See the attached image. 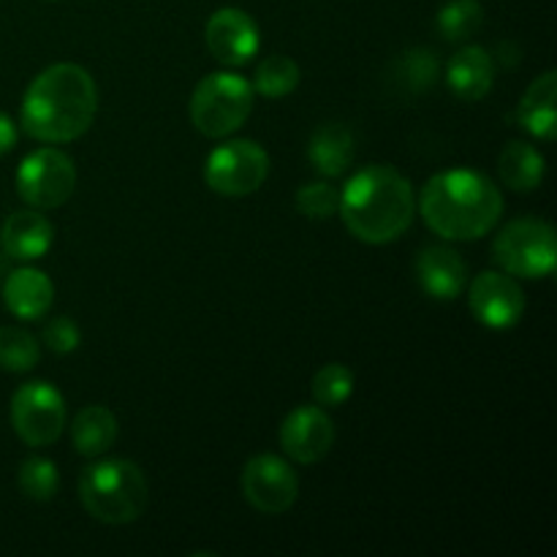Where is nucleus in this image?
<instances>
[{"label": "nucleus", "instance_id": "1", "mask_svg": "<svg viewBox=\"0 0 557 557\" xmlns=\"http://www.w3.org/2000/svg\"><path fill=\"white\" fill-rule=\"evenodd\" d=\"M98 112V87L76 63L44 69L22 98V128L44 145H65L90 131Z\"/></svg>", "mask_w": 557, "mask_h": 557}, {"label": "nucleus", "instance_id": "2", "mask_svg": "<svg viewBox=\"0 0 557 557\" xmlns=\"http://www.w3.org/2000/svg\"><path fill=\"white\" fill-rule=\"evenodd\" d=\"M417 210L438 237L471 243L487 237L504 215V196L476 169H446L433 174L419 194Z\"/></svg>", "mask_w": 557, "mask_h": 557}, {"label": "nucleus", "instance_id": "3", "mask_svg": "<svg viewBox=\"0 0 557 557\" xmlns=\"http://www.w3.org/2000/svg\"><path fill=\"white\" fill-rule=\"evenodd\" d=\"M341 218L348 232L368 245L400 239L417 215L411 180L386 163L362 166L341 190Z\"/></svg>", "mask_w": 557, "mask_h": 557}, {"label": "nucleus", "instance_id": "4", "mask_svg": "<svg viewBox=\"0 0 557 557\" xmlns=\"http://www.w3.org/2000/svg\"><path fill=\"white\" fill-rule=\"evenodd\" d=\"M147 479L136 462L98 457L79 473V500L103 525H131L147 509Z\"/></svg>", "mask_w": 557, "mask_h": 557}, {"label": "nucleus", "instance_id": "5", "mask_svg": "<svg viewBox=\"0 0 557 557\" xmlns=\"http://www.w3.org/2000/svg\"><path fill=\"white\" fill-rule=\"evenodd\" d=\"M253 112V85L234 71H215L190 96V123L207 139H226Z\"/></svg>", "mask_w": 557, "mask_h": 557}, {"label": "nucleus", "instance_id": "6", "mask_svg": "<svg viewBox=\"0 0 557 557\" xmlns=\"http://www.w3.org/2000/svg\"><path fill=\"white\" fill-rule=\"evenodd\" d=\"M495 264L511 277H547L557 264V239L553 223L542 218H517L506 223L493 243Z\"/></svg>", "mask_w": 557, "mask_h": 557}, {"label": "nucleus", "instance_id": "7", "mask_svg": "<svg viewBox=\"0 0 557 557\" xmlns=\"http://www.w3.org/2000/svg\"><path fill=\"white\" fill-rule=\"evenodd\" d=\"M270 174V156L259 141L232 139L218 145L205 161V183L215 194L243 199L256 194Z\"/></svg>", "mask_w": 557, "mask_h": 557}, {"label": "nucleus", "instance_id": "8", "mask_svg": "<svg viewBox=\"0 0 557 557\" xmlns=\"http://www.w3.org/2000/svg\"><path fill=\"white\" fill-rule=\"evenodd\" d=\"M76 188V166L69 152L41 147L22 158L16 169V194L33 210H58Z\"/></svg>", "mask_w": 557, "mask_h": 557}, {"label": "nucleus", "instance_id": "9", "mask_svg": "<svg viewBox=\"0 0 557 557\" xmlns=\"http://www.w3.org/2000/svg\"><path fill=\"white\" fill-rule=\"evenodd\" d=\"M11 428L27 446H49L65 430V400L49 381H27L11 397Z\"/></svg>", "mask_w": 557, "mask_h": 557}, {"label": "nucleus", "instance_id": "10", "mask_svg": "<svg viewBox=\"0 0 557 557\" xmlns=\"http://www.w3.org/2000/svg\"><path fill=\"white\" fill-rule=\"evenodd\" d=\"M468 288V308L487 330H511L525 315V292L504 270L479 272Z\"/></svg>", "mask_w": 557, "mask_h": 557}, {"label": "nucleus", "instance_id": "11", "mask_svg": "<svg viewBox=\"0 0 557 557\" xmlns=\"http://www.w3.org/2000/svg\"><path fill=\"white\" fill-rule=\"evenodd\" d=\"M243 495L261 515H283L299 498L297 471L277 455H256L243 468Z\"/></svg>", "mask_w": 557, "mask_h": 557}, {"label": "nucleus", "instance_id": "12", "mask_svg": "<svg viewBox=\"0 0 557 557\" xmlns=\"http://www.w3.org/2000/svg\"><path fill=\"white\" fill-rule=\"evenodd\" d=\"M205 41L218 63L226 69H239L256 58L261 47V33L248 11L226 5L207 20Z\"/></svg>", "mask_w": 557, "mask_h": 557}, {"label": "nucleus", "instance_id": "13", "mask_svg": "<svg viewBox=\"0 0 557 557\" xmlns=\"http://www.w3.org/2000/svg\"><path fill=\"white\" fill-rule=\"evenodd\" d=\"M281 446L288 460L313 466L335 446V422L321 406H297L281 424Z\"/></svg>", "mask_w": 557, "mask_h": 557}, {"label": "nucleus", "instance_id": "14", "mask_svg": "<svg viewBox=\"0 0 557 557\" xmlns=\"http://www.w3.org/2000/svg\"><path fill=\"white\" fill-rule=\"evenodd\" d=\"M417 281L428 297L451 302L468 286V264L449 245H430L417 256Z\"/></svg>", "mask_w": 557, "mask_h": 557}, {"label": "nucleus", "instance_id": "15", "mask_svg": "<svg viewBox=\"0 0 557 557\" xmlns=\"http://www.w3.org/2000/svg\"><path fill=\"white\" fill-rule=\"evenodd\" d=\"M0 245L16 261H38L52 250L54 226L44 212L20 210L11 212L0 228Z\"/></svg>", "mask_w": 557, "mask_h": 557}, {"label": "nucleus", "instance_id": "16", "mask_svg": "<svg viewBox=\"0 0 557 557\" xmlns=\"http://www.w3.org/2000/svg\"><path fill=\"white\" fill-rule=\"evenodd\" d=\"M446 85L460 101H482L495 85V58L479 44H466L449 58Z\"/></svg>", "mask_w": 557, "mask_h": 557}, {"label": "nucleus", "instance_id": "17", "mask_svg": "<svg viewBox=\"0 0 557 557\" xmlns=\"http://www.w3.org/2000/svg\"><path fill=\"white\" fill-rule=\"evenodd\" d=\"M5 308L22 321H38L52 310L54 283L36 267H20L5 277Z\"/></svg>", "mask_w": 557, "mask_h": 557}, {"label": "nucleus", "instance_id": "18", "mask_svg": "<svg viewBox=\"0 0 557 557\" xmlns=\"http://www.w3.org/2000/svg\"><path fill=\"white\" fill-rule=\"evenodd\" d=\"M517 123L522 131L542 141L557 136V71H544L536 82L528 85L517 107Z\"/></svg>", "mask_w": 557, "mask_h": 557}, {"label": "nucleus", "instance_id": "19", "mask_svg": "<svg viewBox=\"0 0 557 557\" xmlns=\"http://www.w3.org/2000/svg\"><path fill=\"white\" fill-rule=\"evenodd\" d=\"M357 147H354V134L343 123H326L313 131L308 145V161L321 177L332 180L348 172L354 163Z\"/></svg>", "mask_w": 557, "mask_h": 557}, {"label": "nucleus", "instance_id": "20", "mask_svg": "<svg viewBox=\"0 0 557 557\" xmlns=\"http://www.w3.org/2000/svg\"><path fill=\"white\" fill-rule=\"evenodd\" d=\"M117 433V417L107 406H85L71 422V446L76 455L96 460L112 449Z\"/></svg>", "mask_w": 557, "mask_h": 557}, {"label": "nucleus", "instance_id": "21", "mask_svg": "<svg viewBox=\"0 0 557 557\" xmlns=\"http://www.w3.org/2000/svg\"><path fill=\"white\" fill-rule=\"evenodd\" d=\"M544 172H547L544 156L528 141H509L500 150L498 174L506 188H511L515 194H533L542 185Z\"/></svg>", "mask_w": 557, "mask_h": 557}, {"label": "nucleus", "instance_id": "22", "mask_svg": "<svg viewBox=\"0 0 557 557\" xmlns=\"http://www.w3.org/2000/svg\"><path fill=\"white\" fill-rule=\"evenodd\" d=\"M302 71L288 54H270L253 71V92L264 98H286L299 87Z\"/></svg>", "mask_w": 557, "mask_h": 557}, {"label": "nucleus", "instance_id": "23", "mask_svg": "<svg viewBox=\"0 0 557 557\" xmlns=\"http://www.w3.org/2000/svg\"><path fill=\"white\" fill-rule=\"evenodd\" d=\"M41 359L38 341L22 326H0V368L9 373H27Z\"/></svg>", "mask_w": 557, "mask_h": 557}, {"label": "nucleus", "instance_id": "24", "mask_svg": "<svg viewBox=\"0 0 557 557\" xmlns=\"http://www.w3.org/2000/svg\"><path fill=\"white\" fill-rule=\"evenodd\" d=\"M484 9L479 0H449L438 11V33L451 44L471 38L482 27Z\"/></svg>", "mask_w": 557, "mask_h": 557}, {"label": "nucleus", "instance_id": "25", "mask_svg": "<svg viewBox=\"0 0 557 557\" xmlns=\"http://www.w3.org/2000/svg\"><path fill=\"white\" fill-rule=\"evenodd\" d=\"M60 487V473L49 457H27L20 468V490L27 500L36 504H47L54 498Z\"/></svg>", "mask_w": 557, "mask_h": 557}, {"label": "nucleus", "instance_id": "26", "mask_svg": "<svg viewBox=\"0 0 557 557\" xmlns=\"http://www.w3.org/2000/svg\"><path fill=\"white\" fill-rule=\"evenodd\" d=\"M313 403L321 408H341L354 395V373L341 362L324 364L313 375Z\"/></svg>", "mask_w": 557, "mask_h": 557}, {"label": "nucleus", "instance_id": "27", "mask_svg": "<svg viewBox=\"0 0 557 557\" xmlns=\"http://www.w3.org/2000/svg\"><path fill=\"white\" fill-rule=\"evenodd\" d=\"M395 69L397 79H400V85L408 92L430 90L441 76V63L435 58V52H430V49H411V52L400 54Z\"/></svg>", "mask_w": 557, "mask_h": 557}, {"label": "nucleus", "instance_id": "28", "mask_svg": "<svg viewBox=\"0 0 557 557\" xmlns=\"http://www.w3.org/2000/svg\"><path fill=\"white\" fill-rule=\"evenodd\" d=\"M341 210V190L330 183H308L297 190V212L310 221H326Z\"/></svg>", "mask_w": 557, "mask_h": 557}, {"label": "nucleus", "instance_id": "29", "mask_svg": "<svg viewBox=\"0 0 557 557\" xmlns=\"http://www.w3.org/2000/svg\"><path fill=\"white\" fill-rule=\"evenodd\" d=\"M41 341L52 354H74L82 346V330L69 315H58L44 326Z\"/></svg>", "mask_w": 557, "mask_h": 557}, {"label": "nucleus", "instance_id": "30", "mask_svg": "<svg viewBox=\"0 0 557 557\" xmlns=\"http://www.w3.org/2000/svg\"><path fill=\"white\" fill-rule=\"evenodd\" d=\"M14 145H16L14 120H11L5 112H0V158H3L5 152L14 150Z\"/></svg>", "mask_w": 557, "mask_h": 557}]
</instances>
